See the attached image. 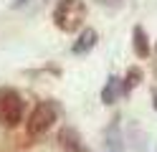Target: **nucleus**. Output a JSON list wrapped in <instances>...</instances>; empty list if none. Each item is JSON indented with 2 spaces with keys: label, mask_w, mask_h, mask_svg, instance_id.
<instances>
[{
  "label": "nucleus",
  "mask_w": 157,
  "mask_h": 152,
  "mask_svg": "<svg viewBox=\"0 0 157 152\" xmlns=\"http://www.w3.org/2000/svg\"><path fill=\"white\" fill-rule=\"evenodd\" d=\"M94 46H96V30L94 28H84L81 36H78V41L71 46V51H74L76 56H84V53H89Z\"/></svg>",
  "instance_id": "obj_5"
},
{
  "label": "nucleus",
  "mask_w": 157,
  "mask_h": 152,
  "mask_svg": "<svg viewBox=\"0 0 157 152\" xmlns=\"http://www.w3.org/2000/svg\"><path fill=\"white\" fill-rule=\"evenodd\" d=\"M96 3H99V5H119L122 0H96Z\"/></svg>",
  "instance_id": "obj_10"
},
{
  "label": "nucleus",
  "mask_w": 157,
  "mask_h": 152,
  "mask_svg": "<svg viewBox=\"0 0 157 152\" xmlns=\"http://www.w3.org/2000/svg\"><path fill=\"white\" fill-rule=\"evenodd\" d=\"M106 152H124V139L117 122H112L109 129H106Z\"/></svg>",
  "instance_id": "obj_7"
},
{
  "label": "nucleus",
  "mask_w": 157,
  "mask_h": 152,
  "mask_svg": "<svg viewBox=\"0 0 157 152\" xmlns=\"http://www.w3.org/2000/svg\"><path fill=\"white\" fill-rule=\"evenodd\" d=\"M23 114H25L23 96L15 89L3 86L0 89V124L3 127H18L23 122Z\"/></svg>",
  "instance_id": "obj_2"
},
{
  "label": "nucleus",
  "mask_w": 157,
  "mask_h": 152,
  "mask_svg": "<svg viewBox=\"0 0 157 152\" xmlns=\"http://www.w3.org/2000/svg\"><path fill=\"white\" fill-rule=\"evenodd\" d=\"M140 81H142V68L140 66H132L129 71H127V76H124V91H132Z\"/></svg>",
  "instance_id": "obj_8"
},
{
  "label": "nucleus",
  "mask_w": 157,
  "mask_h": 152,
  "mask_svg": "<svg viewBox=\"0 0 157 152\" xmlns=\"http://www.w3.org/2000/svg\"><path fill=\"white\" fill-rule=\"evenodd\" d=\"M129 137H132V142L137 145V152H144V147H147V145H144V142H147V134H144L137 124L129 127Z\"/></svg>",
  "instance_id": "obj_9"
},
{
  "label": "nucleus",
  "mask_w": 157,
  "mask_h": 152,
  "mask_svg": "<svg viewBox=\"0 0 157 152\" xmlns=\"http://www.w3.org/2000/svg\"><path fill=\"white\" fill-rule=\"evenodd\" d=\"M152 107H155V111H157V86H155V91H152Z\"/></svg>",
  "instance_id": "obj_11"
},
{
  "label": "nucleus",
  "mask_w": 157,
  "mask_h": 152,
  "mask_svg": "<svg viewBox=\"0 0 157 152\" xmlns=\"http://www.w3.org/2000/svg\"><path fill=\"white\" fill-rule=\"evenodd\" d=\"M122 94H124V81L117 76H109V81L101 89V104H114Z\"/></svg>",
  "instance_id": "obj_4"
},
{
  "label": "nucleus",
  "mask_w": 157,
  "mask_h": 152,
  "mask_svg": "<svg viewBox=\"0 0 157 152\" xmlns=\"http://www.w3.org/2000/svg\"><path fill=\"white\" fill-rule=\"evenodd\" d=\"M86 20V5L84 0H58V5L53 8V23L63 33H74L84 25Z\"/></svg>",
  "instance_id": "obj_1"
},
{
  "label": "nucleus",
  "mask_w": 157,
  "mask_h": 152,
  "mask_svg": "<svg viewBox=\"0 0 157 152\" xmlns=\"http://www.w3.org/2000/svg\"><path fill=\"white\" fill-rule=\"evenodd\" d=\"M155 48H157V46H155Z\"/></svg>",
  "instance_id": "obj_12"
},
{
  "label": "nucleus",
  "mask_w": 157,
  "mask_h": 152,
  "mask_svg": "<svg viewBox=\"0 0 157 152\" xmlns=\"http://www.w3.org/2000/svg\"><path fill=\"white\" fill-rule=\"evenodd\" d=\"M53 122H56V107L51 101H38L31 111V117H28V122H25L28 137H41L43 132L51 129Z\"/></svg>",
  "instance_id": "obj_3"
},
{
  "label": "nucleus",
  "mask_w": 157,
  "mask_h": 152,
  "mask_svg": "<svg viewBox=\"0 0 157 152\" xmlns=\"http://www.w3.org/2000/svg\"><path fill=\"white\" fill-rule=\"evenodd\" d=\"M132 46H134V53L140 56V58H147V56L152 53L150 38H147V33H144L142 25H134V30H132Z\"/></svg>",
  "instance_id": "obj_6"
}]
</instances>
